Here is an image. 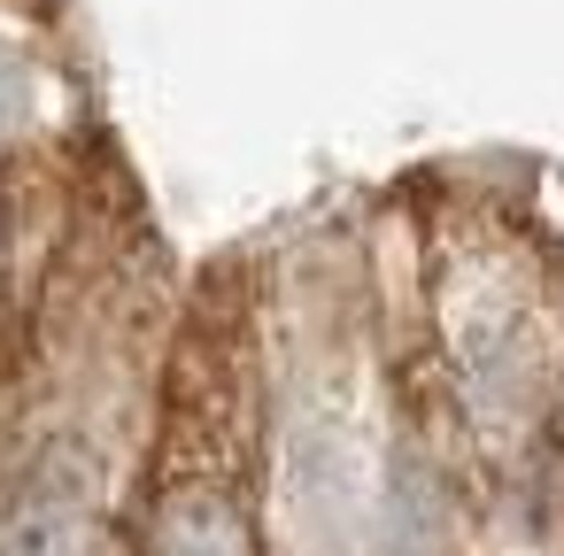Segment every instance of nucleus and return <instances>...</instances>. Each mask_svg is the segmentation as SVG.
Here are the masks:
<instances>
[{
	"instance_id": "f257e3e1",
	"label": "nucleus",
	"mask_w": 564,
	"mask_h": 556,
	"mask_svg": "<svg viewBox=\"0 0 564 556\" xmlns=\"http://www.w3.org/2000/svg\"><path fill=\"white\" fill-rule=\"evenodd\" d=\"M148 556H256L248 510V348L202 325L171 386V433L148 494Z\"/></svg>"
},
{
	"instance_id": "f03ea898",
	"label": "nucleus",
	"mask_w": 564,
	"mask_h": 556,
	"mask_svg": "<svg viewBox=\"0 0 564 556\" xmlns=\"http://www.w3.org/2000/svg\"><path fill=\"white\" fill-rule=\"evenodd\" d=\"M24 124H32V70H24L9 47H0V140L24 132Z\"/></svg>"
}]
</instances>
